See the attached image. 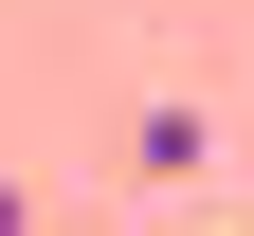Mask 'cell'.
<instances>
[{"label": "cell", "instance_id": "cell-1", "mask_svg": "<svg viewBox=\"0 0 254 236\" xmlns=\"http://www.w3.org/2000/svg\"><path fill=\"white\" fill-rule=\"evenodd\" d=\"M200 146H218V127L182 109V91H145V109H127V163H145V182H200Z\"/></svg>", "mask_w": 254, "mask_h": 236}, {"label": "cell", "instance_id": "cell-2", "mask_svg": "<svg viewBox=\"0 0 254 236\" xmlns=\"http://www.w3.org/2000/svg\"><path fill=\"white\" fill-rule=\"evenodd\" d=\"M0 236H18V182H0Z\"/></svg>", "mask_w": 254, "mask_h": 236}]
</instances>
